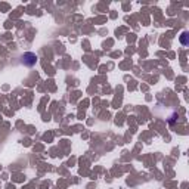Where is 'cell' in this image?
Returning <instances> with one entry per match:
<instances>
[{"mask_svg":"<svg viewBox=\"0 0 189 189\" xmlns=\"http://www.w3.org/2000/svg\"><path fill=\"white\" fill-rule=\"evenodd\" d=\"M22 61H24V64H25L27 67H33V65L35 64V61H37V56H35L34 53H31V52H27V53H24Z\"/></svg>","mask_w":189,"mask_h":189,"instance_id":"cell-1","label":"cell"}]
</instances>
